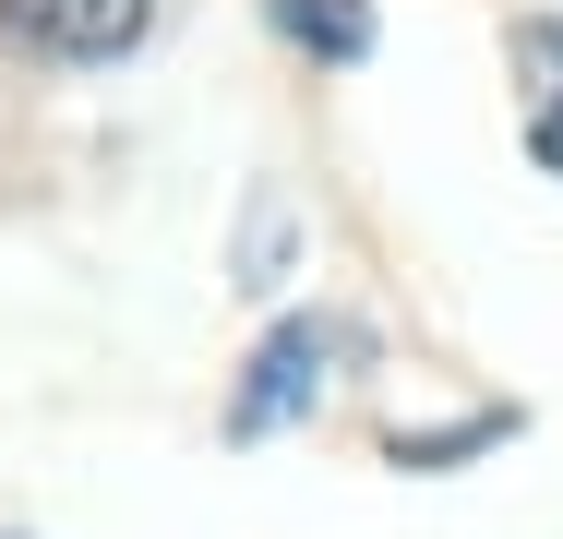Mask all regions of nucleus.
Instances as JSON below:
<instances>
[{
  "label": "nucleus",
  "instance_id": "f257e3e1",
  "mask_svg": "<svg viewBox=\"0 0 563 539\" xmlns=\"http://www.w3.org/2000/svg\"><path fill=\"white\" fill-rule=\"evenodd\" d=\"M336 360H347V323H324V312L276 323V336L252 348L240 396H228V443H264V431H288L312 396H324V372H336Z\"/></svg>",
  "mask_w": 563,
  "mask_h": 539
},
{
  "label": "nucleus",
  "instance_id": "f03ea898",
  "mask_svg": "<svg viewBox=\"0 0 563 539\" xmlns=\"http://www.w3.org/2000/svg\"><path fill=\"white\" fill-rule=\"evenodd\" d=\"M144 12L156 0H0V24L24 48H48V61H120L144 36Z\"/></svg>",
  "mask_w": 563,
  "mask_h": 539
},
{
  "label": "nucleus",
  "instance_id": "7ed1b4c3",
  "mask_svg": "<svg viewBox=\"0 0 563 539\" xmlns=\"http://www.w3.org/2000/svg\"><path fill=\"white\" fill-rule=\"evenodd\" d=\"M276 12H288L324 61H360V48H372V12H360V0H276Z\"/></svg>",
  "mask_w": 563,
  "mask_h": 539
},
{
  "label": "nucleus",
  "instance_id": "20e7f679",
  "mask_svg": "<svg viewBox=\"0 0 563 539\" xmlns=\"http://www.w3.org/2000/svg\"><path fill=\"white\" fill-rule=\"evenodd\" d=\"M540 156H552V168H563V108H552V120H540Z\"/></svg>",
  "mask_w": 563,
  "mask_h": 539
}]
</instances>
